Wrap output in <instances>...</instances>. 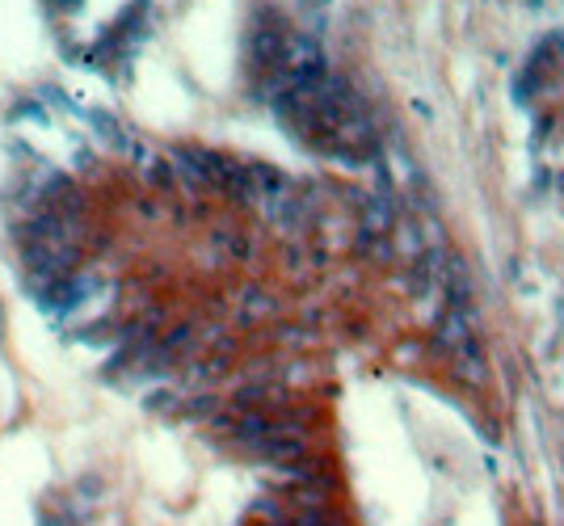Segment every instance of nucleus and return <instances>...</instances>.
<instances>
[{
	"mask_svg": "<svg viewBox=\"0 0 564 526\" xmlns=\"http://www.w3.org/2000/svg\"><path fill=\"white\" fill-rule=\"evenodd\" d=\"M287 30L282 26H274V22H261V26H253V34H249V59L257 68H266V72H278V64H282V51H287Z\"/></svg>",
	"mask_w": 564,
	"mask_h": 526,
	"instance_id": "obj_1",
	"label": "nucleus"
}]
</instances>
